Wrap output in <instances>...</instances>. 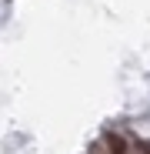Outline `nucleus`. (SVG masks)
Returning <instances> with one entry per match:
<instances>
[{"label": "nucleus", "instance_id": "f257e3e1", "mask_svg": "<svg viewBox=\"0 0 150 154\" xmlns=\"http://www.w3.org/2000/svg\"><path fill=\"white\" fill-rule=\"evenodd\" d=\"M107 147H110V154H130L127 151V141H123L120 134H113V131L107 134Z\"/></svg>", "mask_w": 150, "mask_h": 154}, {"label": "nucleus", "instance_id": "f03ea898", "mask_svg": "<svg viewBox=\"0 0 150 154\" xmlns=\"http://www.w3.org/2000/svg\"><path fill=\"white\" fill-rule=\"evenodd\" d=\"M137 151L140 154H150V141H137Z\"/></svg>", "mask_w": 150, "mask_h": 154}]
</instances>
